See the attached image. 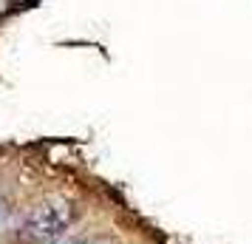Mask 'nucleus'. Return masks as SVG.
<instances>
[{
    "label": "nucleus",
    "instance_id": "nucleus-3",
    "mask_svg": "<svg viewBox=\"0 0 252 244\" xmlns=\"http://www.w3.org/2000/svg\"><path fill=\"white\" fill-rule=\"evenodd\" d=\"M9 219V208L6 205H0V227H3V221Z\"/></svg>",
    "mask_w": 252,
    "mask_h": 244
},
{
    "label": "nucleus",
    "instance_id": "nucleus-4",
    "mask_svg": "<svg viewBox=\"0 0 252 244\" xmlns=\"http://www.w3.org/2000/svg\"><path fill=\"white\" fill-rule=\"evenodd\" d=\"M9 12V0H0V14H6Z\"/></svg>",
    "mask_w": 252,
    "mask_h": 244
},
{
    "label": "nucleus",
    "instance_id": "nucleus-2",
    "mask_svg": "<svg viewBox=\"0 0 252 244\" xmlns=\"http://www.w3.org/2000/svg\"><path fill=\"white\" fill-rule=\"evenodd\" d=\"M48 244H85L80 239V236H71V233H63L60 239H54V242H48Z\"/></svg>",
    "mask_w": 252,
    "mask_h": 244
},
{
    "label": "nucleus",
    "instance_id": "nucleus-1",
    "mask_svg": "<svg viewBox=\"0 0 252 244\" xmlns=\"http://www.w3.org/2000/svg\"><path fill=\"white\" fill-rule=\"evenodd\" d=\"M74 219V208L65 199H48L29 210L23 227H20V242L26 244H48L60 239L65 227Z\"/></svg>",
    "mask_w": 252,
    "mask_h": 244
}]
</instances>
